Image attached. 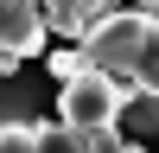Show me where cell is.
Here are the masks:
<instances>
[{
    "mask_svg": "<svg viewBox=\"0 0 159 153\" xmlns=\"http://www.w3.org/2000/svg\"><path fill=\"white\" fill-rule=\"evenodd\" d=\"M83 64L108 70L115 83L159 96V13H134V7H108L83 38H76Z\"/></svg>",
    "mask_w": 159,
    "mask_h": 153,
    "instance_id": "obj_1",
    "label": "cell"
},
{
    "mask_svg": "<svg viewBox=\"0 0 159 153\" xmlns=\"http://www.w3.org/2000/svg\"><path fill=\"white\" fill-rule=\"evenodd\" d=\"M121 102H127V83H115L108 70L83 64L76 76L57 83V121H70V128H102V121L121 115Z\"/></svg>",
    "mask_w": 159,
    "mask_h": 153,
    "instance_id": "obj_2",
    "label": "cell"
},
{
    "mask_svg": "<svg viewBox=\"0 0 159 153\" xmlns=\"http://www.w3.org/2000/svg\"><path fill=\"white\" fill-rule=\"evenodd\" d=\"M45 19L38 0H0V70H25V58L45 51Z\"/></svg>",
    "mask_w": 159,
    "mask_h": 153,
    "instance_id": "obj_3",
    "label": "cell"
},
{
    "mask_svg": "<svg viewBox=\"0 0 159 153\" xmlns=\"http://www.w3.org/2000/svg\"><path fill=\"white\" fill-rule=\"evenodd\" d=\"M108 7H115V0H38V19H45V32H57V38L76 45Z\"/></svg>",
    "mask_w": 159,
    "mask_h": 153,
    "instance_id": "obj_4",
    "label": "cell"
},
{
    "mask_svg": "<svg viewBox=\"0 0 159 153\" xmlns=\"http://www.w3.org/2000/svg\"><path fill=\"white\" fill-rule=\"evenodd\" d=\"M0 121H38V83L25 70H0Z\"/></svg>",
    "mask_w": 159,
    "mask_h": 153,
    "instance_id": "obj_5",
    "label": "cell"
},
{
    "mask_svg": "<svg viewBox=\"0 0 159 153\" xmlns=\"http://www.w3.org/2000/svg\"><path fill=\"white\" fill-rule=\"evenodd\" d=\"M115 121H127V140L159 134V96H147V89H127V102H121V115H115Z\"/></svg>",
    "mask_w": 159,
    "mask_h": 153,
    "instance_id": "obj_6",
    "label": "cell"
},
{
    "mask_svg": "<svg viewBox=\"0 0 159 153\" xmlns=\"http://www.w3.org/2000/svg\"><path fill=\"white\" fill-rule=\"evenodd\" d=\"M32 147L38 153H89L83 128H70V121H32Z\"/></svg>",
    "mask_w": 159,
    "mask_h": 153,
    "instance_id": "obj_7",
    "label": "cell"
},
{
    "mask_svg": "<svg viewBox=\"0 0 159 153\" xmlns=\"http://www.w3.org/2000/svg\"><path fill=\"white\" fill-rule=\"evenodd\" d=\"M83 147L89 153H127V134H121V121H102V128H83Z\"/></svg>",
    "mask_w": 159,
    "mask_h": 153,
    "instance_id": "obj_8",
    "label": "cell"
},
{
    "mask_svg": "<svg viewBox=\"0 0 159 153\" xmlns=\"http://www.w3.org/2000/svg\"><path fill=\"white\" fill-rule=\"evenodd\" d=\"M0 153H38L32 147V121H0Z\"/></svg>",
    "mask_w": 159,
    "mask_h": 153,
    "instance_id": "obj_9",
    "label": "cell"
},
{
    "mask_svg": "<svg viewBox=\"0 0 159 153\" xmlns=\"http://www.w3.org/2000/svg\"><path fill=\"white\" fill-rule=\"evenodd\" d=\"M45 70H51V76L64 83V76H76V70H83V51H76V45H64V51H51V58H45Z\"/></svg>",
    "mask_w": 159,
    "mask_h": 153,
    "instance_id": "obj_10",
    "label": "cell"
},
{
    "mask_svg": "<svg viewBox=\"0 0 159 153\" xmlns=\"http://www.w3.org/2000/svg\"><path fill=\"white\" fill-rule=\"evenodd\" d=\"M134 13H159V0H134Z\"/></svg>",
    "mask_w": 159,
    "mask_h": 153,
    "instance_id": "obj_11",
    "label": "cell"
}]
</instances>
